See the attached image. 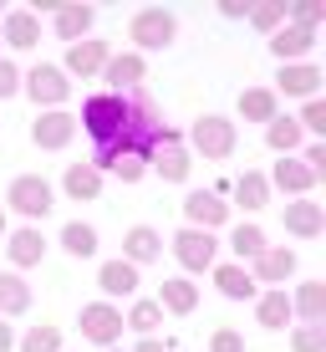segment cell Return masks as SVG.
Masks as SVG:
<instances>
[{
  "label": "cell",
  "instance_id": "1",
  "mask_svg": "<svg viewBox=\"0 0 326 352\" xmlns=\"http://www.w3.org/2000/svg\"><path fill=\"white\" fill-rule=\"evenodd\" d=\"M82 128L97 138V148H107V143L123 133L128 123V97H117V92H97V97H87V107H82V118H77Z\"/></svg>",
  "mask_w": 326,
  "mask_h": 352
},
{
  "label": "cell",
  "instance_id": "2",
  "mask_svg": "<svg viewBox=\"0 0 326 352\" xmlns=\"http://www.w3.org/2000/svg\"><path fill=\"white\" fill-rule=\"evenodd\" d=\"M128 36L138 41V56L143 52H163V46L178 36V21H174V10H163V6H143L138 16H132Z\"/></svg>",
  "mask_w": 326,
  "mask_h": 352
},
{
  "label": "cell",
  "instance_id": "3",
  "mask_svg": "<svg viewBox=\"0 0 326 352\" xmlns=\"http://www.w3.org/2000/svg\"><path fill=\"white\" fill-rule=\"evenodd\" d=\"M235 143H240L235 123L220 118V113H209V118H199V123L189 128V143H184V148L204 153V159H229V153H235Z\"/></svg>",
  "mask_w": 326,
  "mask_h": 352
},
{
  "label": "cell",
  "instance_id": "4",
  "mask_svg": "<svg viewBox=\"0 0 326 352\" xmlns=\"http://www.w3.org/2000/svg\"><path fill=\"white\" fill-rule=\"evenodd\" d=\"M21 87H26V97H31L36 107H46V113H51V107H62L67 97H71V82H67V72H62V67H51V62L31 67L26 77H21Z\"/></svg>",
  "mask_w": 326,
  "mask_h": 352
},
{
  "label": "cell",
  "instance_id": "5",
  "mask_svg": "<svg viewBox=\"0 0 326 352\" xmlns=\"http://www.w3.org/2000/svg\"><path fill=\"white\" fill-rule=\"evenodd\" d=\"M5 204L16 214H26V220H46V214H51V184H46L41 174H21L16 184L5 189Z\"/></svg>",
  "mask_w": 326,
  "mask_h": 352
},
{
  "label": "cell",
  "instance_id": "6",
  "mask_svg": "<svg viewBox=\"0 0 326 352\" xmlns=\"http://www.w3.org/2000/svg\"><path fill=\"white\" fill-rule=\"evenodd\" d=\"M82 337L97 347H117V337H123V311L113 307V301H87L82 307Z\"/></svg>",
  "mask_w": 326,
  "mask_h": 352
},
{
  "label": "cell",
  "instance_id": "7",
  "mask_svg": "<svg viewBox=\"0 0 326 352\" xmlns=\"http://www.w3.org/2000/svg\"><path fill=\"white\" fill-rule=\"evenodd\" d=\"M174 256L184 271H214V256H220V245H214V235L209 230H178L174 235Z\"/></svg>",
  "mask_w": 326,
  "mask_h": 352
},
{
  "label": "cell",
  "instance_id": "8",
  "mask_svg": "<svg viewBox=\"0 0 326 352\" xmlns=\"http://www.w3.org/2000/svg\"><path fill=\"white\" fill-rule=\"evenodd\" d=\"M148 164L159 168L168 184H184L189 168H194V159H189V148H184V133L163 128V138H159V148H153V159H148Z\"/></svg>",
  "mask_w": 326,
  "mask_h": 352
},
{
  "label": "cell",
  "instance_id": "9",
  "mask_svg": "<svg viewBox=\"0 0 326 352\" xmlns=\"http://www.w3.org/2000/svg\"><path fill=\"white\" fill-rule=\"evenodd\" d=\"M71 133H77V118L62 113V107H51V113H41L31 123V143H36V148H46V153H56V148H67V143H71Z\"/></svg>",
  "mask_w": 326,
  "mask_h": 352
},
{
  "label": "cell",
  "instance_id": "10",
  "mask_svg": "<svg viewBox=\"0 0 326 352\" xmlns=\"http://www.w3.org/2000/svg\"><path fill=\"white\" fill-rule=\"evenodd\" d=\"M184 220H189V230H209L214 235V225L229 220V204L220 199V194H209V189H194L184 199Z\"/></svg>",
  "mask_w": 326,
  "mask_h": 352
},
{
  "label": "cell",
  "instance_id": "11",
  "mask_svg": "<svg viewBox=\"0 0 326 352\" xmlns=\"http://www.w3.org/2000/svg\"><path fill=\"white\" fill-rule=\"evenodd\" d=\"M291 271H296V250H286V245H265L260 256H255V271H250V281L281 291V281H286Z\"/></svg>",
  "mask_w": 326,
  "mask_h": 352
},
{
  "label": "cell",
  "instance_id": "12",
  "mask_svg": "<svg viewBox=\"0 0 326 352\" xmlns=\"http://www.w3.org/2000/svg\"><path fill=\"white\" fill-rule=\"evenodd\" d=\"M321 82H326V77H321V67H311V62H291V67H281V77H275V87H270V92H275V97H281V92H286V97H306V102H311V97L321 92Z\"/></svg>",
  "mask_w": 326,
  "mask_h": 352
},
{
  "label": "cell",
  "instance_id": "13",
  "mask_svg": "<svg viewBox=\"0 0 326 352\" xmlns=\"http://www.w3.org/2000/svg\"><path fill=\"white\" fill-rule=\"evenodd\" d=\"M270 52H275V62H281V67H291V62H301V56L316 52V31L291 26V21H286V26L270 36Z\"/></svg>",
  "mask_w": 326,
  "mask_h": 352
},
{
  "label": "cell",
  "instance_id": "14",
  "mask_svg": "<svg viewBox=\"0 0 326 352\" xmlns=\"http://www.w3.org/2000/svg\"><path fill=\"white\" fill-rule=\"evenodd\" d=\"M143 77H148V62H143L138 52L107 56V67H102V82H107V87H113L117 97H123V92H132V87H138V82H143Z\"/></svg>",
  "mask_w": 326,
  "mask_h": 352
},
{
  "label": "cell",
  "instance_id": "15",
  "mask_svg": "<svg viewBox=\"0 0 326 352\" xmlns=\"http://www.w3.org/2000/svg\"><path fill=\"white\" fill-rule=\"evenodd\" d=\"M107 56H113V52H107V41H77V46H67V77H82V82H87V77H102V67H107Z\"/></svg>",
  "mask_w": 326,
  "mask_h": 352
},
{
  "label": "cell",
  "instance_id": "16",
  "mask_svg": "<svg viewBox=\"0 0 326 352\" xmlns=\"http://www.w3.org/2000/svg\"><path fill=\"white\" fill-rule=\"evenodd\" d=\"M281 220H286V230H291L296 240H316L321 230H326V210H321L316 199H291Z\"/></svg>",
  "mask_w": 326,
  "mask_h": 352
},
{
  "label": "cell",
  "instance_id": "17",
  "mask_svg": "<svg viewBox=\"0 0 326 352\" xmlns=\"http://www.w3.org/2000/svg\"><path fill=\"white\" fill-rule=\"evenodd\" d=\"M0 41L16 46V52H31V46L41 41V21H36L31 10H5V16H0Z\"/></svg>",
  "mask_w": 326,
  "mask_h": 352
},
{
  "label": "cell",
  "instance_id": "18",
  "mask_svg": "<svg viewBox=\"0 0 326 352\" xmlns=\"http://www.w3.org/2000/svg\"><path fill=\"white\" fill-rule=\"evenodd\" d=\"M265 184H275V189H286V194H296V199H311V189H316V174H311L301 159H281L270 168V179Z\"/></svg>",
  "mask_w": 326,
  "mask_h": 352
},
{
  "label": "cell",
  "instance_id": "19",
  "mask_svg": "<svg viewBox=\"0 0 326 352\" xmlns=\"http://www.w3.org/2000/svg\"><path fill=\"white\" fill-rule=\"evenodd\" d=\"M51 16H56V41H71V46H77V41H87V31H92V21H97V10L77 0V6H56Z\"/></svg>",
  "mask_w": 326,
  "mask_h": 352
},
{
  "label": "cell",
  "instance_id": "20",
  "mask_svg": "<svg viewBox=\"0 0 326 352\" xmlns=\"http://www.w3.org/2000/svg\"><path fill=\"white\" fill-rule=\"evenodd\" d=\"M5 256H10V265H21V271L41 265V256H46V240H41V230H36V225H26V230H10V245H5Z\"/></svg>",
  "mask_w": 326,
  "mask_h": 352
},
{
  "label": "cell",
  "instance_id": "21",
  "mask_svg": "<svg viewBox=\"0 0 326 352\" xmlns=\"http://www.w3.org/2000/svg\"><path fill=\"white\" fill-rule=\"evenodd\" d=\"M163 256V240H159V230H148V225H132L128 235H123V261L128 265H148V261H159Z\"/></svg>",
  "mask_w": 326,
  "mask_h": 352
},
{
  "label": "cell",
  "instance_id": "22",
  "mask_svg": "<svg viewBox=\"0 0 326 352\" xmlns=\"http://www.w3.org/2000/svg\"><path fill=\"white\" fill-rule=\"evenodd\" d=\"M240 118L245 123H270V118H281V97L270 87H245L240 92Z\"/></svg>",
  "mask_w": 326,
  "mask_h": 352
},
{
  "label": "cell",
  "instance_id": "23",
  "mask_svg": "<svg viewBox=\"0 0 326 352\" xmlns=\"http://www.w3.org/2000/svg\"><path fill=\"white\" fill-rule=\"evenodd\" d=\"M97 286H102V296H132V291H138V265H128V261H102Z\"/></svg>",
  "mask_w": 326,
  "mask_h": 352
},
{
  "label": "cell",
  "instance_id": "24",
  "mask_svg": "<svg viewBox=\"0 0 326 352\" xmlns=\"http://www.w3.org/2000/svg\"><path fill=\"white\" fill-rule=\"evenodd\" d=\"M199 307V286H189L184 276H174V281L159 286V311H174V317H189V311Z\"/></svg>",
  "mask_w": 326,
  "mask_h": 352
},
{
  "label": "cell",
  "instance_id": "25",
  "mask_svg": "<svg viewBox=\"0 0 326 352\" xmlns=\"http://www.w3.org/2000/svg\"><path fill=\"white\" fill-rule=\"evenodd\" d=\"M21 311H31V286L21 281L16 271H5V276H0V322L21 317Z\"/></svg>",
  "mask_w": 326,
  "mask_h": 352
},
{
  "label": "cell",
  "instance_id": "26",
  "mask_svg": "<svg viewBox=\"0 0 326 352\" xmlns=\"http://www.w3.org/2000/svg\"><path fill=\"white\" fill-rule=\"evenodd\" d=\"M301 138H306V133H301L296 118H270V123H265V143H270L281 159H291V153L301 148Z\"/></svg>",
  "mask_w": 326,
  "mask_h": 352
},
{
  "label": "cell",
  "instance_id": "27",
  "mask_svg": "<svg viewBox=\"0 0 326 352\" xmlns=\"http://www.w3.org/2000/svg\"><path fill=\"white\" fill-rule=\"evenodd\" d=\"M291 317H296V311H291V296H286V291H265V296L255 301V322L270 327V332H281Z\"/></svg>",
  "mask_w": 326,
  "mask_h": 352
},
{
  "label": "cell",
  "instance_id": "28",
  "mask_svg": "<svg viewBox=\"0 0 326 352\" xmlns=\"http://www.w3.org/2000/svg\"><path fill=\"white\" fill-rule=\"evenodd\" d=\"M291 311H301L306 327H321V317H326V281H306L291 296Z\"/></svg>",
  "mask_w": 326,
  "mask_h": 352
},
{
  "label": "cell",
  "instance_id": "29",
  "mask_svg": "<svg viewBox=\"0 0 326 352\" xmlns=\"http://www.w3.org/2000/svg\"><path fill=\"white\" fill-rule=\"evenodd\" d=\"M214 286H220L229 301H250L255 296V281H250L245 265H214Z\"/></svg>",
  "mask_w": 326,
  "mask_h": 352
},
{
  "label": "cell",
  "instance_id": "30",
  "mask_svg": "<svg viewBox=\"0 0 326 352\" xmlns=\"http://www.w3.org/2000/svg\"><path fill=\"white\" fill-rule=\"evenodd\" d=\"M62 184H67V194H71V199L82 204V199H97V194H102V174H97L92 164H71Z\"/></svg>",
  "mask_w": 326,
  "mask_h": 352
},
{
  "label": "cell",
  "instance_id": "31",
  "mask_svg": "<svg viewBox=\"0 0 326 352\" xmlns=\"http://www.w3.org/2000/svg\"><path fill=\"white\" fill-rule=\"evenodd\" d=\"M235 199L245 204V210H265V204H270V184H265V174L245 168V174L235 179Z\"/></svg>",
  "mask_w": 326,
  "mask_h": 352
},
{
  "label": "cell",
  "instance_id": "32",
  "mask_svg": "<svg viewBox=\"0 0 326 352\" xmlns=\"http://www.w3.org/2000/svg\"><path fill=\"white\" fill-rule=\"evenodd\" d=\"M62 245H67V256L87 261V256H97V230L82 225V220H71V225L62 230Z\"/></svg>",
  "mask_w": 326,
  "mask_h": 352
},
{
  "label": "cell",
  "instance_id": "33",
  "mask_svg": "<svg viewBox=\"0 0 326 352\" xmlns=\"http://www.w3.org/2000/svg\"><path fill=\"white\" fill-rule=\"evenodd\" d=\"M123 327H132V332H143V337H153L163 327V311H159V301H132V311L123 317Z\"/></svg>",
  "mask_w": 326,
  "mask_h": 352
},
{
  "label": "cell",
  "instance_id": "34",
  "mask_svg": "<svg viewBox=\"0 0 326 352\" xmlns=\"http://www.w3.org/2000/svg\"><path fill=\"white\" fill-rule=\"evenodd\" d=\"M229 250H235L240 261H255L265 250V230L260 225H235V235H229Z\"/></svg>",
  "mask_w": 326,
  "mask_h": 352
},
{
  "label": "cell",
  "instance_id": "35",
  "mask_svg": "<svg viewBox=\"0 0 326 352\" xmlns=\"http://www.w3.org/2000/svg\"><path fill=\"white\" fill-rule=\"evenodd\" d=\"M245 21H250L255 31H270V36H275V31L286 26V0H265V6H250V16H245Z\"/></svg>",
  "mask_w": 326,
  "mask_h": 352
},
{
  "label": "cell",
  "instance_id": "36",
  "mask_svg": "<svg viewBox=\"0 0 326 352\" xmlns=\"http://www.w3.org/2000/svg\"><path fill=\"white\" fill-rule=\"evenodd\" d=\"M21 352H62V327H51V322L31 327V332L21 337Z\"/></svg>",
  "mask_w": 326,
  "mask_h": 352
},
{
  "label": "cell",
  "instance_id": "37",
  "mask_svg": "<svg viewBox=\"0 0 326 352\" xmlns=\"http://www.w3.org/2000/svg\"><path fill=\"white\" fill-rule=\"evenodd\" d=\"M286 21H291V26L316 31L321 21H326V6H321V0H291V6H286Z\"/></svg>",
  "mask_w": 326,
  "mask_h": 352
},
{
  "label": "cell",
  "instance_id": "38",
  "mask_svg": "<svg viewBox=\"0 0 326 352\" xmlns=\"http://www.w3.org/2000/svg\"><path fill=\"white\" fill-rule=\"evenodd\" d=\"M291 347H296V352H326V327H296V332H291Z\"/></svg>",
  "mask_w": 326,
  "mask_h": 352
},
{
  "label": "cell",
  "instance_id": "39",
  "mask_svg": "<svg viewBox=\"0 0 326 352\" xmlns=\"http://www.w3.org/2000/svg\"><path fill=\"white\" fill-rule=\"evenodd\" d=\"M296 123H301V133H326V102H321V97H311V102L301 107Z\"/></svg>",
  "mask_w": 326,
  "mask_h": 352
},
{
  "label": "cell",
  "instance_id": "40",
  "mask_svg": "<svg viewBox=\"0 0 326 352\" xmlns=\"http://www.w3.org/2000/svg\"><path fill=\"white\" fill-rule=\"evenodd\" d=\"M209 352H245V337H240L235 327H220V332L209 337Z\"/></svg>",
  "mask_w": 326,
  "mask_h": 352
},
{
  "label": "cell",
  "instance_id": "41",
  "mask_svg": "<svg viewBox=\"0 0 326 352\" xmlns=\"http://www.w3.org/2000/svg\"><path fill=\"white\" fill-rule=\"evenodd\" d=\"M16 92H21V67L0 56V97H16Z\"/></svg>",
  "mask_w": 326,
  "mask_h": 352
},
{
  "label": "cell",
  "instance_id": "42",
  "mask_svg": "<svg viewBox=\"0 0 326 352\" xmlns=\"http://www.w3.org/2000/svg\"><path fill=\"white\" fill-rule=\"evenodd\" d=\"M113 174L123 179V184H138V179L148 174V164H143V159H117V164H113Z\"/></svg>",
  "mask_w": 326,
  "mask_h": 352
},
{
  "label": "cell",
  "instance_id": "43",
  "mask_svg": "<svg viewBox=\"0 0 326 352\" xmlns=\"http://www.w3.org/2000/svg\"><path fill=\"white\" fill-rule=\"evenodd\" d=\"M220 16L224 21H245L250 16V0H220Z\"/></svg>",
  "mask_w": 326,
  "mask_h": 352
},
{
  "label": "cell",
  "instance_id": "44",
  "mask_svg": "<svg viewBox=\"0 0 326 352\" xmlns=\"http://www.w3.org/2000/svg\"><path fill=\"white\" fill-rule=\"evenodd\" d=\"M132 352H174V347H168V342H159V337H143V342L132 347Z\"/></svg>",
  "mask_w": 326,
  "mask_h": 352
},
{
  "label": "cell",
  "instance_id": "45",
  "mask_svg": "<svg viewBox=\"0 0 326 352\" xmlns=\"http://www.w3.org/2000/svg\"><path fill=\"white\" fill-rule=\"evenodd\" d=\"M10 347H16V332H10V327L0 322V352H10Z\"/></svg>",
  "mask_w": 326,
  "mask_h": 352
},
{
  "label": "cell",
  "instance_id": "46",
  "mask_svg": "<svg viewBox=\"0 0 326 352\" xmlns=\"http://www.w3.org/2000/svg\"><path fill=\"white\" fill-rule=\"evenodd\" d=\"M0 235H5V204H0Z\"/></svg>",
  "mask_w": 326,
  "mask_h": 352
},
{
  "label": "cell",
  "instance_id": "47",
  "mask_svg": "<svg viewBox=\"0 0 326 352\" xmlns=\"http://www.w3.org/2000/svg\"><path fill=\"white\" fill-rule=\"evenodd\" d=\"M102 352H123V347H102Z\"/></svg>",
  "mask_w": 326,
  "mask_h": 352
},
{
  "label": "cell",
  "instance_id": "48",
  "mask_svg": "<svg viewBox=\"0 0 326 352\" xmlns=\"http://www.w3.org/2000/svg\"><path fill=\"white\" fill-rule=\"evenodd\" d=\"M0 16H5V6H0Z\"/></svg>",
  "mask_w": 326,
  "mask_h": 352
}]
</instances>
